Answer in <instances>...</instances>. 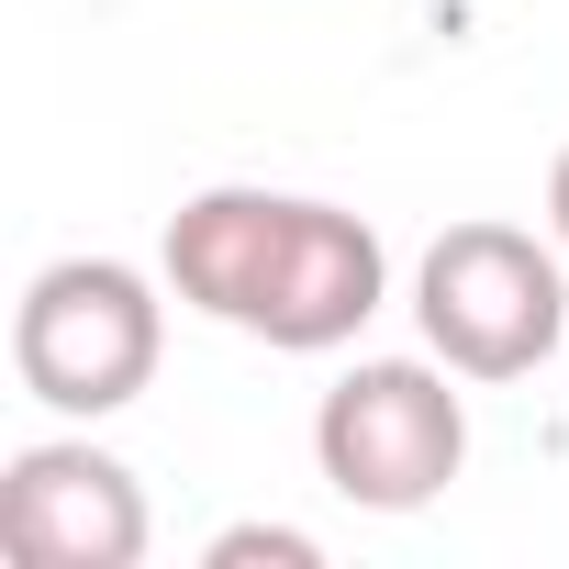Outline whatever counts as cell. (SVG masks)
I'll use <instances>...</instances> for the list:
<instances>
[{
    "label": "cell",
    "mask_w": 569,
    "mask_h": 569,
    "mask_svg": "<svg viewBox=\"0 0 569 569\" xmlns=\"http://www.w3.org/2000/svg\"><path fill=\"white\" fill-rule=\"evenodd\" d=\"M146 536H157L146 491L112 447H90V436L12 447V469H0V547L23 569H134Z\"/></svg>",
    "instance_id": "5"
},
{
    "label": "cell",
    "mask_w": 569,
    "mask_h": 569,
    "mask_svg": "<svg viewBox=\"0 0 569 569\" xmlns=\"http://www.w3.org/2000/svg\"><path fill=\"white\" fill-rule=\"evenodd\" d=\"M201 558H212V569H313L325 547H313L302 525H223Z\"/></svg>",
    "instance_id": "6"
},
{
    "label": "cell",
    "mask_w": 569,
    "mask_h": 569,
    "mask_svg": "<svg viewBox=\"0 0 569 569\" xmlns=\"http://www.w3.org/2000/svg\"><path fill=\"white\" fill-rule=\"evenodd\" d=\"M168 358V302H157V279L123 268V257H57L23 279V302H12V380L68 413V425H101L123 413Z\"/></svg>",
    "instance_id": "2"
},
{
    "label": "cell",
    "mask_w": 569,
    "mask_h": 569,
    "mask_svg": "<svg viewBox=\"0 0 569 569\" xmlns=\"http://www.w3.org/2000/svg\"><path fill=\"white\" fill-rule=\"evenodd\" d=\"M447 358H358L313 402V469L358 513H425L469 469V402L447 391Z\"/></svg>",
    "instance_id": "3"
},
{
    "label": "cell",
    "mask_w": 569,
    "mask_h": 569,
    "mask_svg": "<svg viewBox=\"0 0 569 569\" xmlns=\"http://www.w3.org/2000/svg\"><path fill=\"white\" fill-rule=\"evenodd\" d=\"M547 223H558V246H569V146H558V168H547Z\"/></svg>",
    "instance_id": "7"
},
{
    "label": "cell",
    "mask_w": 569,
    "mask_h": 569,
    "mask_svg": "<svg viewBox=\"0 0 569 569\" xmlns=\"http://www.w3.org/2000/svg\"><path fill=\"white\" fill-rule=\"evenodd\" d=\"M413 325L458 380H525L569 336V279L525 223H447L413 268Z\"/></svg>",
    "instance_id": "4"
},
{
    "label": "cell",
    "mask_w": 569,
    "mask_h": 569,
    "mask_svg": "<svg viewBox=\"0 0 569 569\" xmlns=\"http://www.w3.org/2000/svg\"><path fill=\"white\" fill-rule=\"evenodd\" d=\"M168 291L257 347L325 358L391 302V257L358 212L302 190H190L168 212Z\"/></svg>",
    "instance_id": "1"
}]
</instances>
